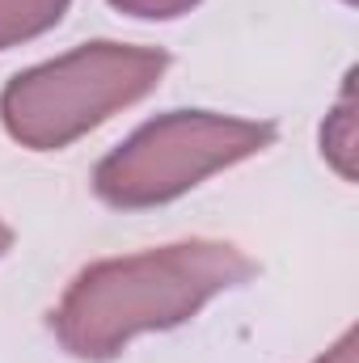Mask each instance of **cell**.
Returning a JSON list of instances; mask_svg holds the SVG:
<instances>
[{"mask_svg": "<svg viewBox=\"0 0 359 363\" xmlns=\"http://www.w3.org/2000/svg\"><path fill=\"white\" fill-rule=\"evenodd\" d=\"M68 4L72 0H0V51L30 43L47 34L51 26H60Z\"/></svg>", "mask_w": 359, "mask_h": 363, "instance_id": "5b68a950", "label": "cell"}, {"mask_svg": "<svg viewBox=\"0 0 359 363\" xmlns=\"http://www.w3.org/2000/svg\"><path fill=\"white\" fill-rule=\"evenodd\" d=\"M254 274L258 262L245 250L211 237L106 258L68 283L51 313V330L68 355L106 363L123 355L140 334L174 330L207 300L250 283Z\"/></svg>", "mask_w": 359, "mask_h": 363, "instance_id": "6da1fadb", "label": "cell"}, {"mask_svg": "<svg viewBox=\"0 0 359 363\" xmlns=\"http://www.w3.org/2000/svg\"><path fill=\"white\" fill-rule=\"evenodd\" d=\"M313 363H359V351H355V330H347L321 359H313Z\"/></svg>", "mask_w": 359, "mask_h": 363, "instance_id": "52a82bcc", "label": "cell"}, {"mask_svg": "<svg viewBox=\"0 0 359 363\" xmlns=\"http://www.w3.org/2000/svg\"><path fill=\"white\" fill-rule=\"evenodd\" d=\"M110 4L127 17H140V21H170V17L190 13L199 0H110Z\"/></svg>", "mask_w": 359, "mask_h": 363, "instance_id": "8992f818", "label": "cell"}, {"mask_svg": "<svg viewBox=\"0 0 359 363\" xmlns=\"http://www.w3.org/2000/svg\"><path fill=\"white\" fill-rule=\"evenodd\" d=\"M9 245H13V228H9V224L0 220V258L9 254Z\"/></svg>", "mask_w": 359, "mask_h": 363, "instance_id": "ba28073f", "label": "cell"}, {"mask_svg": "<svg viewBox=\"0 0 359 363\" xmlns=\"http://www.w3.org/2000/svg\"><path fill=\"white\" fill-rule=\"evenodd\" d=\"M355 72H347V85L338 106L326 114V127H321V157L338 169L343 182H355Z\"/></svg>", "mask_w": 359, "mask_h": 363, "instance_id": "277c9868", "label": "cell"}, {"mask_svg": "<svg viewBox=\"0 0 359 363\" xmlns=\"http://www.w3.org/2000/svg\"><path fill=\"white\" fill-rule=\"evenodd\" d=\"M343 4H355V0H343Z\"/></svg>", "mask_w": 359, "mask_h": 363, "instance_id": "9c48e42d", "label": "cell"}, {"mask_svg": "<svg viewBox=\"0 0 359 363\" xmlns=\"http://www.w3.org/2000/svg\"><path fill=\"white\" fill-rule=\"evenodd\" d=\"M170 55L157 47L85 43L51 64L17 72L0 93L4 131L30 152H60L161 85Z\"/></svg>", "mask_w": 359, "mask_h": 363, "instance_id": "7a4b0ae2", "label": "cell"}, {"mask_svg": "<svg viewBox=\"0 0 359 363\" xmlns=\"http://www.w3.org/2000/svg\"><path fill=\"white\" fill-rule=\"evenodd\" d=\"M275 144V123L233 118L211 110H174L144 123L93 169L101 203L140 211L194 190L220 169H233Z\"/></svg>", "mask_w": 359, "mask_h": 363, "instance_id": "3957f363", "label": "cell"}]
</instances>
